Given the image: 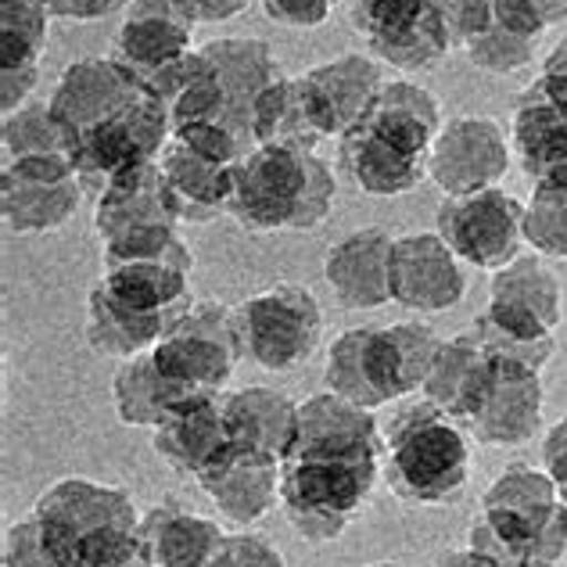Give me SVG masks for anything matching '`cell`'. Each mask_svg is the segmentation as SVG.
I'll return each mask as SVG.
<instances>
[{"mask_svg":"<svg viewBox=\"0 0 567 567\" xmlns=\"http://www.w3.org/2000/svg\"><path fill=\"white\" fill-rule=\"evenodd\" d=\"M384 485V439L374 410L334 392L298 402V439L280 464V511L306 543H334Z\"/></svg>","mask_w":567,"mask_h":567,"instance_id":"obj_1","label":"cell"},{"mask_svg":"<svg viewBox=\"0 0 567 567\" xmlns=\"http://www.w3.org/2000/svg\"><path fill=\"white\" fill-rule=\"evenodd\" d=\"M334 169L317 147L256 144L234 166L227 216L248 234H306L334 208Z\"/></svg>","mask_w":567,"mask_h":567,"instance_id":"obj_2","label":"cell"},{"mask_svg":"<svg viewBox=\"0 0 567 567\" xmlns=\"http://www.w3.org/2000/svg\"><path fill=\"white\" fill-rule=\"evenodd\" d=\"M29 514L37 517L58 567H115L144 546L133 496L94 477H58Z\"/></svg>","mask_w":567,"mask_h":567,"instance_id":"obj_3","label":"cell"},{"mask_svg":"<svg viewBox=\"0 0 567 567\" xmlns=\"http://www.w3.org/2000/svg\"><path fill=\"white\" fill-rule=\"evenodd\" d=\"M384 485L406 506H445L464 496L471 477V439L456 416L435 402L410 399L381 424Z\"/></svg>","mask_w":567,"mask_h":567,"instance_id":"obj_4","label":"cell"},{"mask_svg":"<svg viewBox=\"0 0 567 567\" xmlns=\"http://www.w3.org/2000/svg\"><path fill=\"white\" fill-rule=\"evenodd\" d=\"M560 514V492L543 467L511 464L492 477L477 517L467 525V546L499 567L535 560L546 528Z\"/></svg>","mask_w":567,"mask_h":567,"instance_id":"obj_5","label":"cell"},{"mask_svg":"<svg viewBox=\"0 0 567 567\" xmlns=\"http://www.w3.org/2000/svg\"><path fill=\"white\" fill-rule=\"evenodd\" d=\"M230 317L241 355L270 374H291L320 352L323 306L302 284H270L230 306Z\"/></svg>","mask_w":567,"mask_h":567,"instance_id":"obj_6","label":"cell"},{"mask_svg":"<svg viewBox=\"0 0 567 567\" xmlns=\"http://www.w3.org/2000/svg\"><path fill=\"white\" fill-rule=\"evenodd\" d=\"M181 223L184 219L169 198L158 162L126 173L101 198H94V237L101 262L166 256L184 241Z\"/></svg>","mask_w":567,"mask_h":567,"instance_id":"obj_7","label":"cell"},{"mask_svg":"<svg viewBox=\"0 0 567 567\" xmlns=\"http://www.w3.org/2000/svg\"><path fill=\"white\" fill-rule=\"evenodd\" d=\"M152 355L173 381L194 388V392H223L234 381L237 363L245 360L230 306L216 302V298L187 306L158 338Z\"/></svg>","mask_w":567,"mask_h":567,"instance_id":"obj_8","label":"cell"},{"mask_svg":"<svg viewBox=\"0 0 567 567\" xmlns=\"http://www.w3.org/2000/svg\"><path fill=\"white\" fill-rule=\"evenodd\" d=\"M435 234L474 270L496 274L514 262L525 245V202L503 187L453 194L435 213Z\"/></svg>","mask_w":567,"mask_h":567,"instance_id":"obj_9","label":"cell"},{"mask_svg":"<svg viewBox=\"0 0 567 567\" xmlns=\"http://www.w3.org/2000/svg\"><path fill=\"white\" fill-rule=\"evenodd\" d=\"M349 25L367 54L399 72H427L453 51L431 0H349Z\"/></svg>","mask_w":567,"mask_h":567,"instance_id":"obj_10","label":"cell"},{"mask_svg":"<svg viewBox=\"0 0 567 567\" xmlns=\"http://www.w3.org/2000/svg\"><path fill=\"white\" fill-rule=\"evenodd\" d=\"M86 190L69 155H40L4 162L0 173V213L11 234H54L80 213Z\"/></svg>","mask_w":567,"mask_h":567,"instance_id":"obj_11","label":"cell"},{"mask_svg":"<svg viewBox=\"0 0 567 567\" xmlns=\"http://www.w3.org/2000/svg\"><path fill=\"white\" fill-rule=\"evenodd\" d=\"M511 137L492 115H456L442 123L435 144L427 155V181L435 184L445 198L471 190L499 187L511 173Z\"/></svg>","mask_w":567,"mask_h":567,"instance_id":"obj_12","label":"cell"},{"mask_svg":"<svg viewBox=\"0 0 567 567\" xmlns=\"http://www.w3.org/2000/svg\"><path fill=\"white\" fill-rule=\"evenodd\" d=\"M298 80L309 123L320 141H341L363 123L378 91L384 86V72L374 54H341L334 62L312 65Z\"/></svg>","mask_w":567,"mask_h":567,"instance_id":"obj_13","label":"cell"},{"mask_svg":"<svg viewBox=\"0 0 567 567\" xmlns=\"http://www.w3.org/2000/svg\"><path fill=\"white\" fill-rule=\"evenodd\" d=\"M202 51L216 65L219 76V97H223L219 126L234 130L248 147H256L259 97L277 80H284L274 48L259 37H219L202 43Z\"/></svg>","mask_w":567,"mask_h":567,"instance_id":"obj_14","label":"cell"},{"mask_svg":"<svg viewBox=\"0 0 567 567\" xmlns=\"http://www.w3.org/2000/svg\"><path fill=\"white\" fill-rule=\"evenodd\" d=\"M227 392H202L190 395L176 406L166 421L152 431V445L176 474L202 482L219 464H227L234 453L227 406H223Z\"/></svg>","mask_w":567,"mask_h":567,"instance_id":"obj_15","label":"cell"},{"mask_svg":"<svg viewBox=\"0 0 567 567\" xmlns=\"http://www.w3.org/2000/svg\"><path fill=\"white\" fill-rule=\"evenodd\" d=\"M467 274L456 251L435 230L395 237L392 302L410 312H445L464 302Z\"/></svg>","mask_w":567,"mask_h":567,"instance_id":"obj_16","label":"cell"},{"mask_svg":"<svg viewBox=\"0 0 567 567\" xmlns=\"http://www.w3.org/2000/svg\"><path fill=\"white\" fill-rule=\"evenodd\" d=\"M147 94L152 91L141 83V76H133L115 58H80L58 80L51 109L69 130V141H76L83 130L118 115L130 104L144 101Z\"/></svg>","mask_w":567,"mask_h":567,"instance_id":"obj_17","label":"cell"},{"mask_svg":"<svg viewBox=\"0 0 567 567\" xmlns=\"http://www.w3.org/2000/svg\"><path fill=\"white\" fill-rule=\"evenodd\" d=\"M442 338L421 320H399L384 327H363L367 384L378 406L421 395L424 378L435 363Z\"/></svg>","mask_w":567,"mask_h":567,"instance_id":"obj_18","label":"cell"},{"mask_svg":"<svg viewBox=\"0 0 567 567\" xmlns=\"http://www.w3.org/2000/svg\"><path fill=\"white\" fill-rule=\"evenodd\" d=\"M543 410H546V388L539 370L492 363L485 395L464 424L482 445L517 450V445L532 442L535 431L543 427Z\"/></svg>","mask_w":567,"mask_h":567,"instance_id":"obj_19","label":"cell"},{"mask_svg":"<svg viewBox=\"0 0 567 567\" xmlns=\"http://www.w3.org/2000/svg\"><path fill=\"white\" fill-rule=\"evenodd\" d=\"M395 237L363 227L341 237L323 256V280L341 309H381L392 302Z\"/></svg>","mask_w":567,"mask_h":567,"instance_id":"obj_20","label":"cell"},{"mask_svg":"<svg viewBox=\"0 0 567 567\" xmlns=\"http://www.w3.org/2000/svg\"><path fill=\"white\" fill-rule=\"evenodd\" d=\"M511 144L532 187L567 190V104L554 101L539 83L514 101Z\"/></svg>","mask_w":567,"mask_h":567,"instance_id":"obj_21","label":"cell"},{"mask_svg":"<svg viewBox=\"0 0 567 567\" xmlns=\"http://www.w3.org/2000/svg\"><path fill=\"white\" fill-rule=\"evenodd\" d=\"M194 22L176 0H130L115 33V62L133 76H152L162 65L190 54Z\"/></svg>","mask_w":567,"mask_h":567,"instance_id":"obj_22","label":"cell"},{"mask_svg":"<svg viewBox=\"0 0 567 567\" xmlns=\"http://www.w3.org/2000/svg\"><path fill=\"white\" fill-rule=\"evenodd\" d=\"M488 317L528 334L560 327V280L543 256H517L488 280Z\"/></svg>","mask_w":567,"mask_h":567,"instance_id":"obj_23","label":"cell"},{"mask_svg":"<svg viewBox=\"0 0 567 567\" xmlns=\"http://www.w3.org/2000/svg\"><path fill=\"white\" fill-rule=\"evenodd\" d=\"M194 251L181 241L166 256L152 259H118L101 262V288L130 309L141 312H173L194 302L190 295Z\"/></svg>","mask_w":567,"mask_h":567,"instance_id":"obj_24","label":"cell"},{"mask_svg":"<svg viewBox=\"0 0 567 567\" xmlns=\"http://www.w3.org/2000/svg\"><path fill=\"white\" fill-rule=\"evenodd\" d=\"M227 406V424L234 450L262 456V460H284L291 456L295 439H298V402L288 399L277 388L266 384H248L237 392L223 395Z\"/></svg>","mask_w":567,"mask_h":567,"instance_id":"obj_25","label":"cell"},{"mask_svg":"<svg viewBox=\"0 0 567 567\" xmlns=\"http://www.w3.org/2000/svg\"><path fill=\"white\" fill-rule=\"evenodd\" d=\"M223 539L227 532L219 520L181 499H162L141 514V543L155 567H213Z\"/></svg>","mask_w":567,"mask_h":567,"instance_id":"obj_26","label":"cell"},{"mask_svg":"<svg viewBox=\"0 0 567 567\" xmlns=\"http://www.w3.org/2000/svg\"><path fill=\"white\" fill-rule=\"evenodd\" d=\"M360 126L378 133L384 144L399 147L402 155L427 162L431 144H435L442 130V104L424 83L392 80L378 91Z\"/></svg>","mask_w":567,"mask_h":567,"instance_id":"obj_27","label":"cell"},{"mask_svg":"<svg viewBox=\"0 0 567 567\" xmlns=\"http://www.w3.org/2000/svg\"><path fill=\"white\" fill-rule=\"evenodd\" d=\"M198 488L219 511V517H227L237 528H251L274 506H280V464L234 450L227 464L202 477Z\"/></svg>","mask_w":567,"mask_h":567,"instance_id":"obj_28","label":"cell"},{"mask_svg":"<svg viewBox=\"0 0 567 567\" xmlns=\"http://www.w3.org/2000/svg\"><path fill=\"white\" fill-rule=\"evenodd\" d=\"M181 312L184 309H173V312L130 309L104 291L101 284H94L91 295H86V346L97 355H104V360H115V363L133 360V355L152 352Z\"/></svg>","mask_w":567,"mask_h":567,"instance_id":"obj_29","label":"cell"},{"mask_svg":"<svg viewBox=\"0 0 567 567\" xmlns=\"http://www.w3.org/2000/svg\"><path fill=\"white\" fill-rule=\"evenodd\" d=\"M158 169L184 223H208L227 213L234 166L205 158L184 141L169 137V144L158 155Z\"/></svg>","mask_w":567,"mask_h":567,"instance_id":"obj_30","label":"cell"},{"mask_svg":"<svg viewBox=\"0 0 567 567\" xmlns=\"http://www.w3.org/2000/svg\"><path fill=\"white\" fill-rule=\"evenodd\" d=\"M488 378H492V360L485 355L482 341H477L467 327V331H460L453 338H442L421 395L464 424L477 410V402H482Z\"/></svg>","mask_w":567,"mask_h":567,"instance_id":"obj_31","label":"cell"},{"mask_svg":"<svg viewBox=\"0 0 567 567\" xmlns=\"http://www.w3.org/2000/svg\"><path fill=\"white\" fill-rule=\"evenodd\" d=\"M338 162L349 181L370 198H399L427 181V162L402 155L399 147L384 144L378 133L355 126L338 141Z\"/></svg>","mask_w":567,"mask_h":567,"instance_id":"obj_32","label":"cell"},{"mask_svg":"<svg viewBox=\"0 0 567 567\" xmlns=\"http://www.w3.org/2000/svg\"><path fill=\"white\" fill-rule=\"evenodd\" d=\"M190 395H202V392H194V388L173 381L166 370L155 363L152 352L123 360L115 367V374H112L115 416L123 424H130V427L155 431Z\"/></svg>","mask_w":567,"mask_h":567,"instance_id":"obj_33","label":"cell"},{"mask_svg":"<svg viewBox=\"0 0 567 567\" xmlns=\"http://www.w3.org/2000/svg\"><path fill=\"white\" fill-rule=\"evenodd\" d=\"M0 137H4V162L40 158V155H69L72 158L69 130L62 126V118L54 115L51 101H29L19 112L4 115Z\"/></svg>","mask_w":567,"mask_h":567,"instance_id":"obj_34","label":"cell"},{"mask_svg":"<svg viewBox=\"0 0 567 567\" xmlns=\"http://www.w3.org/2000/svg\"><path fill=\"white\" fill-rule=\"evenodd\" d=\"M48 0H0V62L4 69H40L48 51Z\"/></svg>","mask_w":567,"mask_h":567,"instance_id":"obj_35","label":"cell"},{"mask_svg":"<svg viewBox=\"0 0 567 567\" xmlns=\"http://www.w3.org/2000/svg\"><path fill=\"white\" fill-rule=\"evenodd\" d=\"M474 338L482 341V349L492 363H514V367H528V370H546V363L554 360L557 341L554 334H528L517 331V327H506L488 312H477V320L471 323Z\"/></svg>","mask_w":567,"mask_h":567,"instance_id":"obj_36","label":"cell"},{"mask_svg":"<svg viewBox=\"0 0 567 567\" xmlns=\"http://www.w3.org/2000/svg\"><path fill=\"white\" fill-rule=\"evenodd\" d=\"M323 388L341 399L355 402V406L381 410L374 392L367 384V363H363V327H349L341 331L331 349H327V367H323Z\"/></svg>","mask_w":567,"mask_h":567,"instance_id":"obj_37","label":"cell"},{"mask_svg":"<svg viewBox=\"0 0 567 567\" xmlns=\"http://www.w3.org/2000/svg\"><path fill=\"white\" fill-rule=\"evenodd\" d=\"M525 245L543 259H567V190L532 187L525 202Z\"/></svg>","mask_w":567,"mask_h":567,"instance_id":"obj_38","label":"cell"},{"mask_svg":"<svg viewBox=\"0 0 567 567\" xmlns=\"http://www.w3.org/2000/svg\"><path fill=\"white\" fill-rule=\"evenodd\" d=\"M464 54L474 69L492 72V76H514V72L528 69L535 62V54H539V40L511 33V29H503L496 19H492V25L485 29V33H477L467 43Z\"/></svg>","mask_w":567,"mask_h":567,"instance_id":"obj_39","label":"cell"},{"mask_svg":"<svg viewBox=\"0 0 567 567\" xmlns=\"http://www.w3.org/2000/svg\"><path fill=\"white\" fill-rule=\"evenodd\" d=\"M492 19L511 33L539 40L546 29L567 22V0H492Z\"/></svg>","mask_w":567,"mask_h":567,"instance_id":"obj_40","label":"cell"},{"mask_svg":"<svg viewBox=\"0 0 567 567\" xmlns=\"http://www.w3.org/2000/svg\"><path fill=\"white\" fill-rule=\"evenodd\" d=\"M439 11L453 51H464L467 43L492 25V0H431Z\"/></svg>","mask_w":567,"mask_h":567,"instance_id":"obj_41","label":"cell"},{"mask_svg":"<svg viewBox=\"0 0 567 567\" xmlns=\"http://www.w3.org/2000/svg\"><path fill=\"white\" fill-rule=\"evenodd\" d=\"M0 557H4V567H58L33 514L11 520L4 532V554Z\"/></svg>","mask_w":567,"mask_h":567,"instance_id":"obj_42","label":"cell"},{"mask_svg":"<svg viewBox=\"0 0 567 567\" xmlns=\"http://www.w3.org/2000/svg\"><path fill=\"white\" fill-rule=\"evenodd\" d=\"M213 567H288V560H284V554L266 535L241 528V532H227Z\"/></svg>","mask_w":567,"mask_h":567,"instance_id":"obj_43","label":"cell"},{"mask_svg":"<svg viewBox=\"0 0 567 567\" xmlns=\"http://www.w3.org/2000/svg\"><path fill=\"white\" fill-rule=\"evenodd\" d=\"M338 0H262L266 19L288 29H317L331 19Z\"/></svg>","mask_w":567,"mask_h":567,"instance_id":"obj_44","label":"cell"},{"mask_svg":"<svg viewBox=\"0 0 567 567\" xmlns=\"http://www.w3.org/2000/svg\"><path fill=\"white\" fill-rule=\"evenodd\" d=\"M543 471L554 477L560 503H567V413L549 424L543 435Z\"/></svg>","mask_w":567,"mask_h":567,"instance_id":"obj_45","label":"cell"},{"mask_svg":"<svg viewBox=\"0 0 567 567\" xmlns=\"http://www.w3.org/2000/svg\"><path fill=\"white\" fill-rule=\"evenodd\" d=\"M54 19H69V22H97L109 19V14L123 11L130 0H48Z\"/></svg>","mask_w":567,"mask_h":567,"instance_id":"obj_46","label":"cell"},{"mask_svg":"<svg viewBox=\"0 0 567 567\" xmlns=\"http://www.w3.org/2000/svg\"><path fill=\"white\" fill-rule=\"evenodd\" d=\"M176 4L187 11V19L194 25H216L245 14L251 0H176Z\"/></svg>","mask_w":567,"mask_h":567,"instance_id":"obj_47","label":"cell"},{"mask_svg":"<svg viewBox=\"0 0 567 567\" xmlns=\"http://www.w3.org/2000/svg\"><path fill=\"white\" fill-rule=\"evenodd\" d=\"M535 83H539L554 101L567 104V37H560L554 48H549V54L543 58L539 80Z\"/></svg>","mask_w":567,"mask_h":567,"instance_id":"obj_48","label":"cell"},{"mask_svg":"<svg viewBox=\"0 0 567 567\" xmlns=\"http://www.w3.org/2000/svg\"><path fill=\"white\" fill-rule=\"evenodd\" d=\"M435 567H499V564H496V560H488V557H482L477 549L464 546V549H445Z\"/></svg>","mask_w":567,"mask_h":567,"instance_id":"obj_49","label":"cell"},{"mask_svg":"<svg viewBox=\"0 0 567 567\" xmlns=\"http://www.w3.org/2000/svg\"><path fill=\"white\" fill-rule=\"evenodd\" d=\"M115 567H155V560H152V557H147V549L141 546V549H137V554H133L130 560H123V564H115Z\"/></svg>","mask_w":567,"mask_h":567,"instance_id":"obj_50","label":"cell"},{"mask_svg":"<svg viewBox=\"0 0 567 567\" xmlns=\"http://www.w3.org/2000/svg\"><path fill=\"white\" fill-rule=\"evenodd\" d=\"M520 567H560V564H549V560H525Z\"/></svg>","mask_w":567,"mask_h":567,"instance_id":"obj_51","label":"cell"},{"mask_svg":"<svg viewBox=\"0 0 567 567\" xmlns=\"http://www.w3.org/2000/svg\"><path fill=\"white\" fill-rule=\"evenodd\" d=\"M367 567H402V564H395V560H378V564H367Z\"/></svg>","mask_w":567,"mask_h":567,"instance_id":"obj_52","label":"cell"},{"mask_svg":"<svg viewBox=\"0 0 567 567\" xmlns=\"http://www.w3.org/2000/svg\"><path fill=\"white\" fill-rule=\"evenodd\" d=\"M564 506H567V503H564Z\"/></svg>","mask_w":567,"mask_h":567,"instance_id":"obj_53","label":"cell"}]
</instances>
